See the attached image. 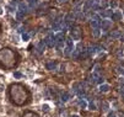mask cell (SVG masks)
<instances>
[{
  "instance_id": "obj_1",
  "label": "cell",
  "mask_w": 124,
  "mask_h": 117,
  "mask_svg": "<svg viewBox=\"0 0 124 117\" xmlns=\"http://www.w3.org/2000/svg\"><path fill=\"white\" fill-rule=\"evenodd\" d=\"M7 96L9 100L15 106H23L30 102L31 93L21 83H12L7 88Z\"/></svg>"
},
{
  "instance_id": "obj_2",
  "label": "cell",
  "mask_w": 124,
  "mask_h": 117,
  "mask_svg": "<svg viewBox=\"0 0 124 117\" xmlns=\"http://www.w3.org/2000/svg\"><path fill=\"white\" fill-rule=\"evenodd\" d=\"M20 57L15 49L4 47L0 49V67L4 69H14L19 64Z\"/></svg>"
},
{
  "instance_id": "obj_3",
  "label": "cell",
  "mask_w": 124,
  "mask_h": 117,
  "mask_svg": "<svg viewBox=\"0 0 124 117\" xmlns=\"http://www.w3.org/2000/svg\"><path fill=\"white\" fill-rule=\"evenodd\" d=\"M86 51H87L88 56H93V54H96L97 52H100L101 48H100L98 46H91V47H88V49H86Z\"/></svg>"
},
{
  "instance_id": "obj_4",
  "label": "cell",
  "mask_w": 124,
  "mask_h": 117,
  "mask_svg": "<svg viewBox=\"0 0 124 117\" xmlns=\"http://www.w3.org/2000/svg\"><path fill=\"white\" fill-rule=\"evenodd\" d=\"M100 25H101L102 30H104V31H107L108 28H111V27H112V22H111L109 20H102Z\"/></svg>"
},
{
  "instance_id": "obj_5",
  "label": "cell",
  "mask_w": 124,
  "mask_h": 117,
  "mask_svg": "<svg viewBox=\"0 0 124 117\" xmlns=\"http://www.w3.org/2000/svg\"><path fill=\"white\" fill-rule=\"evenodd\" d=\"M71 37H73V39H76V41H79L81 38V35H80V31H79V28L76 27V28H74L73 31H71Z\"/></svg>"
},
{
  "instance_id": "obj_6",
  "label": "cell",
  "mask_w": 124,
  "mask_h": 117,
  "mask_svg": "<svg viewBox=\"0 0 124 117\" xmlns=\"http://www.w3.org/2000/svg\"><path fill=\"white\" fill-rule=\"evenodd\" d=\"M70 97H71V95H70L69 93H61V95H60V101L61 102H66V101H69V100H70Z\"/></svg>"
},
{
  "instance_id": "obj_7",
  "label": "cell",
  "mask_w": 124,
  "mask_h": 117,
  "mask_svg": "<svg viewBox=\"0 0 124 117\" xmlns=\"http://www.w3.org/2000/svg\"><path fill=\"white\" fill-rule=\"evenodd\" d=\"M20 117H39L36 112H33V111H25Z\"/></svg>"
},
{
  "instance_id": "obj_8",
  "label": "cell",
  "mask_w": 124,
  "mask_h": 117,
  "mask_svg": "<svg viewBox=\"0 0 124 117\" xmlns=\"http://www.w3.org/2000/svg\"><path fill=\"white\" fill-rule=\"evenodd\" d=\"M109 89H111V86L108 85V84H100V91L101 93H108L109 91Z\"/></svg>"
},
{
  "instance_id": "obj_9",
  "label": "cell",
  "mask_w": 124,
  "mask_h": 117,
  "mask_svg": "<svg viewBox=\"0 0 124 117\" xmlns=\"http://www.w3.org/2000/svg\"><path fill=\"white\" fill-rule=\"evenodd\" d=\"M111 19L112 20H122V12L120 11H114L113 14H112V16H111Z\"/></svg>"
},
{
  "instance_id": "obj_10",
  "label": "cell",
  "mask_w": 124,
  "mask_h": 117,
  "mask_svg": "<svg viewBox=\"0 0 124 117\" xmlns=\"http://www.w3.org/2000/svg\"><path fill=\"white\" fill-rule=\"evenodd\" d=\"M57 63L55 62H48L47 63V65H46V68L48 69V70H55L57 69Z\"/></svg>"
},
{
  "instance_id": "obj_11",
  "label": "cell",
  "mask_w": 124,
  "mask_h": 117,
  "mask_svg": "<svg viewBox=\"0 0 124 117\" xmlns=\"http://www.w3.org/2000/svg\"><path fill=\"white\" fill-rule=\"evenodd\" d=\"M87 105H88V102L86 101L84 97H80V99H79V106H80L81 108H87Z\"/></svg>"
},
{
  "instance_id": "obj_12",
  "label": "cell",
  "mask_w": 124,
  "mask_h": 117,
  "mask_svg": "<svg viewBox=\"0 0 124 117\" xmlns=\"http://www.w3.org/2000/svg\"><path fill=\"white\" fill-rule=\"evenodd\" d=\"M107 6H108V1H107V0H100L98 5H97V7H101L102 10H104Z\"/></svg>"
},
{
  "instance_id": "obj_13",
  "label": "cell",
  "mask_w": 124,
  "mask_h": 117,
  "mask_svg": "<svg viewBox=\"0 0 124 117\" xmlns=\"http://www.w3.org/2000/svg\"><path fill=\"white\" fill-rule=\"evenodd\" d=\"M112 10H103V12H102V16H103V17H111V16H112Z\"/></svg>"
},
{
  "instance_id": "obj_14",
  "label": "cell",
  "mask_w": 124,
  "mask_h": 117,
  "mask_svg": "<svg viewBox=\"0 0 124 117\" xmlns=\"http://www.w3.org/2000/svg\"><path fill=\"white\" fill-rule=\"evenodd\" d=\"M111 37H112V38H119V37H122V35H120L119 31H113V32L111 33Z\"/></svg>"
},
{
  "instance_id": "obj_15",
  "label": "cell",
  "mask_w": 124,
  "mask_h": 117,
  "mask_svg": "<svg viewBox=\"0 0 124 117\" xmlns=\"http://www.w3.org/2000/svg\"><path fill=\"white\" fill-rule=\"evenodd\" d=\"M100 33H101V32H100V28H98V27H93V28H92V35H93L95 37H98Z\"/></svg>"
},
{
  "instance_id": "obj_16",
  "label": "cell",
  "mask_w": 124,
  "mask_h": 117,
  "mask_svg": "<svg viewBox=\"0 0 124 117\" xmlns=\"http://www.w3.org/2000/svg\"><path fill=\"white\" fill-rule=\"evenodd\" d=\"M108 108H109V104H108V102H106V101L102 102V111H103V112H107Z\"/></svg>"
},
{
  "instance_id": "obj_17",
  "label": "cell",
  "mask_w": 124,
  "mask_h": 117,
  "mask_svg": "<svg viewBox=\"0 0 124 117\" xmlns=\"http://www.w3.org/2000/svg\"><path fill=\"white\" fill-rule=\"evenodd\" d=\"M87 107L90 108V110H92V111H95V110H97V106H96V104L95 102H88V105H87Z\"/></svg>"
},
{
  "instance_id": "obj_18",
  "label": "cell",
  "mask_w": 124,
  "mask_h": 117,
  "mask_svg": "<svg viewBox=\"0 0 124 117\" xmlns=\"http://www.w3.org/2000/svg\"><path fill=\"white\" fill-rule=\"evenodd\" d=\"M66 47L74 49V42H73V39H68V41H66Z\"/></svg>"
},
{
  "instance_id": "obj_19",
  "label": "cell",
  "mask_w": 124,
  "mask_h": 117,
  "mask_svg": "<svg viewBox=\"0 0 124 117\" xmlns=\"http://www.w3.org/2000/svg\"><path fill=\"white\" fill-rule=\"evenodd\" d=\"M109 5H111L112 9H116V7L118 6V3L116 1V0H112V1H109Z\"/></svg>"
},
{
  "instance_id": "obj_20",
  "label": "cell",
  "mask_w": 124,
  "mask_h": 117,
  "mask_svg": "<svg viewBox=\"0 0 124 117\" xmlns=\"http://www.w3.org/2000/svg\"><path fill=\"white\" fill-rule=\"evenodd\" d=\"M79 56H80V53H79V51H77V49H76V51H74V52H71V57L74 58V59L79 58Z\"/></svg>"
},
{
  "instance_id": "obj_21",
  "label": "cell",
  "mask_w": 124,
  "mask_h": 117,
  "mask_svg": "<svg viewBox=\"0 0 124 117\" xmlns=\"http://www.w3.org/2000/svg\"><path fill=\"white\" fill-rule=\"evenodd\" d=\"M73 51H74V49H73V48H69V47H65V49H64V53H65L66 56H69V54H70V53H71Z\"/></svg>"
},
{
  "instance_id": "obj_22",
  "label": "cell",
  "mask_w": 124,
  "mask_h": 117,
  "mask_svg": "<svg viewBox=\"0 0 124 117\" xmlns=\"http://www.w3.org/2000/svg\"><path fill=\"white\" fill-rule=\"evenodd\" d=\"M42 110H43L44 112H48V111H49V105H48V104H43Z\"/></svg>"
},
{
  "instance_id": "obj_23",
  "label": "cell",
  "mask_w": 124,
  "mask_h": 117,
  "mask_svg": "<svg viewBox=\"0 0 124 117\" xmlns=\"http://www.w3.org/2000/svg\"><path fill=\"white\" fill-rule=\"evenodd\" d=\"M107 117H117V113L114 112V111H111V112H108Z\"/></svg>"
},
{
  "instance_id": "obj_24",
  "label": "cell",
  "mask_w": 124,
  "mask_h": 117,
  "mask_svg": "<svg viewBox=\"0 0 124 117\" xmlns=\"http://www.w3.org/2000/svg\"><path fill=\"white\" fill-rule=\"evenodd\" d=\"M14 77L19 79V78H21V77H22V74H21L20 72H15V73H14Z\"/></svg>"
},
{
  "instance_id": "obj_25",
  "label": "cell",
  "mask_w": 124,
  "mask_h": 117,
  "mask_svg": "<svg viewBox=\"0 0 124 117\" xmlns=\"http://www.w3.org/2000/svg\"><path fill=\"white\" fill-rule=\"evenodd\" d=\"M119 84H120L122 86H124V77H120V78H119Z\"/></svg>"
},
{
  "instance_id": "obj_26",
  "label": "cell",
  "mask_w": 124,
  "mask_h": 117,
  "mask_svg": "<svg viewBox=\"0 0 124 117\" xmlns=\"http://www.w3.org/2000/svg\"><path fill=\"white\" fill-rule=\"evenodd\" d=\"M118 56H119V57H120V56L123 57V51H119V52H118Z\"/></svg>"
},
{
  "instance_id": "obj_27",
  "label": "cell",
  "mask_w": 124,
  "mask_h": 117,
  "mask_svg": "<svg viewBox=\"0 0 124 117\" xmlns=\"http://www.w3.org/2000/svg\"><path fill=\"white\" fill-rule=\"evenodd\" d=\"M71 117H80V116H79V115H73Z\"/></svg>"
},
{
  "instance_id": "obj_28",
  "label": "cell",
  "mask_w": 124,
  "mask_h": 117,
  "mask_svg": "<svg viewBox=\"0 0 124 117\" xmlns=\"http://www.w3.org/2000/svg\"><path fill=\"white\" fill-rule=\"evenodd\" d=\"M0 32H1V23H0Z\"/></svg>"
},
{
  "instance_id": "obj_29",
  "label": "cell",
  "mask_w": 124,
  "mask_h": 117,
  "mask_svg": "<svg viewBox=\"0 0 124 117\" xmlns=\"http://www.w3.org/2000/svg\"><path fill=\"white\" fill-rule=\"evenodd\" d=\"M59 1H60V3H63V1H65V0H59Z\"/></svg>"
},
{
  "instance_id": "obj_30",
  "label": "cell",
  "mask_w": 124,
  "mask_h": 117,
  "mask_svg": "<svg viewBox=\"0 0 124 117\" xmlns=\"http://www.w3.org/2000/svg\"><path fill=\"white\" fill-rule=\"evenodd\" d=\"M1 12H3V11H1V9H0V14H1Z\"/></svg>"
},
{
  "instance_id": "obj_31",
  "label": "cell",
  "mask_w": 124,
  "mask_h": 117,
  "mask_svg": "<svg viewBox=\"0 0 124 117\" xmlns=\"http://www.w3.org/2000/svg\"><path fill=\"white\" fill-rule=\"evenodd\" d=\"M122 75H124V72H123V74H122Z\"/></svg>"
},
{
  "instance_id": "obj_32",
  "label": "cell",
  "mask_w": 124,
  "mask_h": 117,
  "mask_svg": "<svg viewBox=\"0 0 124 117\" xmlns=\"http://www.w3.org/2000/svg\"><path fill=\"white\" fill-rule=\"evenodd\" d=\"M119 117H122V116H119Z\"/></svg>"
}]
</instances>
